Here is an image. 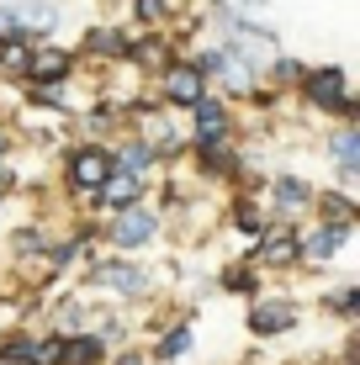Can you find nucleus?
Returning a JSON list of instances; mask_svg holds the SVG:
<instances>
[{
	"label": "nucleus",
	"mask_w": 360,
	"mask_h": 365,
	"mask_svg": "<svg viewBox=\"0 0 360 365\" xmlns=\"http://www.w3.org/2000/svg\"><path fill=\"white\" fill-rule=\"evenodd\" d=\"M265 80L270 85H297V80H302V64H297V58H270V64H265Z\"/></svg>",
	"instance_id": "nucleus-26"
},
{
	"label": "nucleus",
	"mask_w": 360,
	"mask_h": 365,
	"mask_svg": "<svg viewBox=\"0 0 360 365\" xmlns=\"http://www.w3.org/2000/svg\"><path fill=\"white\" fill-rule=\"evenodd\" d=\"M313 196H318V185H307L302 175H276V180L265 185V201H270V212H276L281 222L297 217V212H307ZM276 217H270V222H276Z\"/></svg>",
	"instance_id": "nucleus-11"
},
{
	"label": "nucleus",
	"mask_w": 360,
	"mask_h": 365,
	"mask_svg": "<svg viewBox=\"0 0 360 365\" xmlns=\"http://www.w3.org/2000/svg\"><path fill=\"white\" fill-rule=\"evenodd\" d=\"M143 191H148L143 180H133V175L111 170V175H106V185H101V191H91L85 201H91L96 212H106V217H111V212H122V207H133V201H143Z\"/></svg>",
	"instance_id": "nucleus-14"
},
{
	"label": "nucleus",
	"mask_w": 360,
	"mask_h": 365,
	"mask_svg": "<svg viewBox=\"0 0 360 365\" xmlns=\"http://www.w3.org/2000/svg\"><path fill=\"white\" fill-rule=\"evenodd\" d=\"M313 207H318V217H329V222H355L360 217V207H355L350 191H318Z\"/></svg>",
	"instance_id": "nucleus-22"
},
{
	"label": "nucleus",
	"mask_w": 360,
	"mask_h": 365,
	"mask_svg": "<svg viewBox=\"0 0 360 365\" xmlns=\"http://www.w3.org/2000/svg\"><path fill=\"white\" fill-rule=\"evenodd\" d=\"M329 312H334V318H344V323H350L355 312H360V286H355V281H344L339 292L329 297Z\"/></svg>",
	"instance_id": "nucleus-25"
},
{
	"label": "nucleus",
	"mask_w": 360,
	"mask_h": 365,
	"mask_svg": "<svg viewBox=\"0 0 360 365\" xmlns=\"http://www.w3.org/2000/svg\"><path fill=\"white\" fill-rule=\"evenodd\" d=\"M111 170H117V165H111V148L106 143H74L64 154V191L85 201L91 191H101V185H106Z\"/></svg>",
	"instance_id": "nucleus-5"
},
{
	"label": "nucleus",
	"mask_w": 360,
	"mask_h": 365,
	"mask_svg": "<svg viewBox=\"0 0 360 365\" xmlns=\"http://www.w3.org/2000/svg\"><path fill=\"white\" fill-rule=\"evenodd\" d=\"M106 355H111L106 339H101V334H91V329H80V334H69V339H64V365H101Z\"/></svg>",
	"instance_id": "nucleus-18"
},
{
	"label": "nucleus",
	"mask_w": 360,
	"mask_h": 365,
	"mask_svg": "<svg viewBox=\"0 0 360 365\" xmlns=\"http://www.w3.org/2000/svg\"><path fill=\"white\" fill-rule=\"evenodd\" d=\"M111 165H117L122 175H133V180H143V185H148V180H154V170L165 165V159H159L154 148L143 143V138H122V143L111 148Z\"/></svg>",
	"instance_id": "nucleus-15"
},
{
	"label": "nucleus",
	"mask_w": 360,
	"mask_h": 365,
	"mask_svg": "<svg viewBox=\"0 0 360 365\" xmlns=\"http://www.w3.org/2000/svg\"><path fill=\"white\" fill-rule=\"evenodd\" d=\"M80 53H106V64H122V53H128V37L117 27H91L85 32V48Z\"/></svg>",
	"instance_id": "nucleus-21"
},
{
	"label": "nucleus",
	"mask_w": 360,
	"mask_h": 365,
	"mask_svg": "<svg viewBox=\"0 0 360 365\" xmlns=\"http://www.w3.org/2000/svg\"><path fill=\"white\" fill-rule=\"evenodd\" d=\"M85 281H91L96 292L117 297V302H148L159 292V275L148 265H138L133 255H96L91 270H85Z\"/></svg>",
	"instance_id": "nucleus-1"
},
{
	"label": "nucleus",
	"mask_w": 360,
	"mask_h": 365,
	"mask_svg": "<svg viewBox=\"0 0 360 365\" xmlns=\"http://www.w3.org/2000/svg\"><path fill=\"white\" fill-rule=\"evenodd\" d=\"M302 323V302L297 297H254L250 312H244V329L254 339H281Z\"/></svg>",
	"instance_id": "nucleus-7"
},
{
	"label": "nucleus",
	"mask_w": 360,
	"mask_h": 365,
	"mask_svg": "<svg viewBox=\"0 0 360 365\" xmlns=\"http://www.w3.org/2000/svg\"><path fill=\"white\" fill-rule=\"evenodd\" d=\"M0 201H6V196H0Z\"/></svg>",
	"instance_id": "nucleus-35"
},
{
	"label": "nucleus",
	"mask_w": 360,
	"mask_h": 365,
	"mask_svg": "<svg viewBox=\"0 0 360 365\" xmlns=\"http://www.w3.org/2000/svg\"><path fill=\"white\" fill-rule=\"evenodd\" d=\"M11 185H16V170H11V159H6V154H0V196H6V191H11Z\"/></svg>",
	"instance_id": "nucleus-30"
},
{
	"label": "nucleus",
	"mask_w": 360,
	"mask_h": 365,
	"mask_svg": "<svg viewBox=\"0 0 360 365\" xmlns=\"http://www.w3.org/2000/svg\"><path fill=\"white\" fill-rule=\"evenodd\" d=\"M254 270H302L297 265V222H265V233L254 238Z\"/></svg>",
	"instance_id": "nucleus-9"
},
{
	"label": "nucleus",
	"mask_w": 360,
	"mask_h": 365,
	"mask_svg": "<svg viewBox=\"0 0 360 365\" xmlns=\"http://www.w3.org/2000/svg\"><path fill=\"white\" fill-rule=\"evenodd\" d=\"M202 96H207V80L196 74V64H191V58H170V64L159 69V101H165V106L191 111Z\"/></svg>",
	"instance_id": "nucleus-10"
},
{
	"label": "nucleus",
	"mask_w": 360,
	"mask_h": 365,
	"mask_svg": "<svg viewBox=\"0 0 360 365\" xmlns=\"http://www.w3.org/2000/svg\"><path fill=\"white\" fill-rule=\"evenodd\" d=\"M244 6H265V0H244Z\"/></svg>",
	"instance_id": "nucleus-33"
},
{
	"label": "nucleus",
	"mask_w": 360,
	"mask_h": 365,
	"mask_svg": "<svg viewBox=\"0 0 360 365\" xmlns=\"http://www.w3.org/2000/svg\"><path fill=\"white\" fill-rule=\"evenodd\" d=\"M159 233H165V217L148 201H133V207L111 212L106 222H96V238H106L111 255H138V249L159 244Z\"/></svg>",
	"instance_id": "nucleus-2"
},
{
	"label": "nucleus",
	"mask_w": 360,
	"mask_h": 365,
	"mask_svg": "<svg viewBox=\"0 0 360 365\" xmlns=\"http://www.w3.org/2000/svg\"><path fill=\"white\" fill-rule=\"evenodd\" d=\"M302 101L313 111H344V101H350V74L344 64H318V69H302Z\"/></svg>",
	"instance_id": "nucleus-8"
},
{
	"label": "nucleus",
	"mask_w": 360,
	"mask_h": 365,
	"mask_svg": "<svg viewBox=\"0 0 360 365\" xmlns=\"http://www.w3.org/2000/svg\"><path fill=\"white\" fill-rule=\"evenodd\" d=\"M339 365H355V349H344V355H339Z\"/></svg>",
	"instance_id": "nucleus-31"
},
{
	"label": "nucleus",
	"mask_w": 360,
	"mask_h": 365,
	"mask_svg": "<svg viewBox=\"0 0 360 365\" xmlns=\"http://www.w3.org/2000/svg\"><path fill=\"white\" fill-rule=\"evenodd\" d=\"M101 365H148V355H143V349H133V344H122V349H111Z\"/></svg>",
	"instance_id": "nucleus-29"
},
{
	"label": "nucleus",
	"mask_w": 360,
	"mask_h": 365,
	"mask_svg": "<svg viewBox=\"0 0 360 365\" xmlns=\"http://www.w3.org/2000/svg\"><path fill=\"white\" fill-rule=\"evenodd\" d=\"M228 222H233V233H244V238H259V233H265V222H270V212L259 207V201L239 196V201L228 207Z\"/></svg>",
	"instance_id": "nucleus-20"
},
{
	"label": "nucleus",
	"mask_w": 360,
	"mask_h": 365,
	"mask_svg": "<svg viewBox=\"0 0 360 365\" xmlns=\"http://www.w3.org/2000/svg\"><path fill=\"white\" fill-rule=\"evenodd\" d=\"M324 154L334 159V170H339V185L355 191V180H360V128H334Z\"/></svg>",
	"instance_id": "nucleus-13"
},
{
	"label": "nucleus",
	"mask_w": 360,
	"mask_h": 365,
	"mask_svg": "<svg viewBox=\"0 0 360 365\" xmlns=\"http://www.w3.org/2000/svg\"><path fill=\"white\" fill-rule=\"evenodd\" d=\"M27 365H64V339H58V334H37Z\"/></svg>",
	"instance_id": "nucleus-24"
},
{
	"label": "nucleus",
	"mask_w": 360,
	"mask_h": 365,
	"mask_svg": "<svg viewBox=\"0 0 360 365\" xmlns=\"http://www.w3.org/2000/svg\"><path fill=\"white\" fill-rule=\"evenodd\" d=\"M350 238H355V222L318 217L313 228H297V265H329V259H339V249Z\"/></svg>",
	"instance_id": "nucleus-6"
},
{
	"label": "nucleus",
	"mask_w": 360,
	"mask_h": 365,
	"mask_svg": "<svg viewBox=\"0 0 360 365\" xmlns=\"http://www.w3.org/2000/svg\"><path fill=\"white\" fill-rule=\"evenodd\" d=\"M6 148H11V143H6V133H0V154H6Z\"/></svg>",
	"instance_id": "nucleus-32"
},
{
	"label": "nucleus",
	"mask_w": 360,
	"mask_h": 365,
	"mask_svg": "<svg viewBox=\"0 0 360 365\" xmlns=\"http://www.w3.org/2000/svg\"><path fill=\"white\" fill-rule=\"evenodd\" d=\"M11 249H16V255H43V249H48V233L32 222V228H21L16 238H11Z\"/></svg>",
	"instance_id": "nucleus-27"
},
{
	"label": "nucleus",
	"mask_w": 360,
	"mask_h": 365,
	"mask_svg": "<svg viewBox=\"0 0 360 365\" xmlns=\"http://www.w3.org/2000/svg\"><path fill=\"white\" fill-rule=\"evenodd\" d=\"M48 318H53V329H48V334H58V339L91 329V318H85V302H80V297H58L53 307H48Z\"/></svg>",
	"instance_id": "nucleus-19"
},
{
	"label": "nucleus",
	"mask_w": 360,
	"mask_h": 365,
	"mask_svg": "<svg viewBox=\"0 0 360 365\" xmlns=\"http://www.w3.org/2000/svg\"><path fill=\"white\" fill-rule=\"evenodd\" d=\"M0 43H6V37H0Z\"/></svg>",
	"instance_id": "nucleus-34"
},
{
	"label": "nucleus",
	"mask_w": 360,
	"mask_h": 365,
	"mask_svg": "<svg viewBox=\"0 0 360 365\" xmlns=\"http://www.w3.org/2000/svg\"><path fill=\"white\" fill-rule=\"evenodd\" d=\"M58 0H11L0 6V37L6 43H32V37H48L58 27Z\"/></svg>",
	"instance_id": "nucleus-4"
},
{
	"label": "nucleus",
	"mask_w": 360,
	"mask_h": 365,
	"mask_svg": "<svg viewBox=\"0 0 360 365\" xmlns=\"http://www.w3.org/2000/svg\"><path fill=\"white\" fill-rule=\"evenodd\" d=\"M133 21L148 27V32H159L170 21V0H133Z\"/></svg>",
	"instance_id": "nucleus-23"
},
{
	"label": "nucleus",
	"mask_w": 360,
	"mask_h": 365,
	"mask_svg": "<svg viewBox=\"0 0 360 365\" xmlns=\"http://www.w3.org/2000/svg\"><path fill=\"white\" fill-rule=\"evenodd\" d=\"M185 355H196V329H191V318H175L165 334L154 339V349H148V360L154 365H175Z\"/></svg>",
	"instance_id": "nucleus-16"
},
{
	"label": "nucleus",
	"mask_w": 360,
	"mask_h": 365,
	"mask_svg": "<svg viewBox=\"0 0 360 365\" xmlns=\"http://www.w3.org/2000/svg\"><path fill=\"white\" fill-rule=\"evenodd\" d=\"M27 58H32V43H0V64H6L11 74L27 69Z\"/></svg>",
	"instance_id": "nucleus-28"
},
{
	"label": "nucleus",
	"mask_w": 360,
	"mask_h": 365,
	"mask_svg": "<svg viewBox=\"0 0 360 365\" xmlns=\"http://www.w3.org/2000/svg\"><path fill=\"white\" fill-rule=\"evenodd\" d=\"M21 74H27L32 91H53L58 80L74 74V53H69V48H32V58H27Z\"/></svg>",
	"instance_id": "nucleus-12"
},
{
	"label": "nucleus",
	"mask_w": 360,
	"mask_h": 365,
	"mask_svg": "<svg viewBox=\"0 0 360 365\" xmlns=\"http://www.w3.org/2000/svg\"><path fill=\"white\" fill-rule=\"evenodd\" d=\"M185 117H191L185 148H191L196 159H202V154H217V148H233V106H228L217 91H207L191 111H185Z\"/></svg>",
	"instance_id": "nucleus-3"
},
{
	"label": "nucleus",
	"mask_w": 360,
	"mask_h": 365,
	"mask_svg": "<svg viewBox=\"0 0 360 365\" xmlns=\"http://www.w3.org/2000/svg\"><path fill=\"white\" fill-rule=\"evenodd\" d=\"M217 292H228V297H259V270L250 265V259H233V265H222L217 270Z\"/></svg>",
	"instance_id": "nucleus-17"
}]
</instances>
